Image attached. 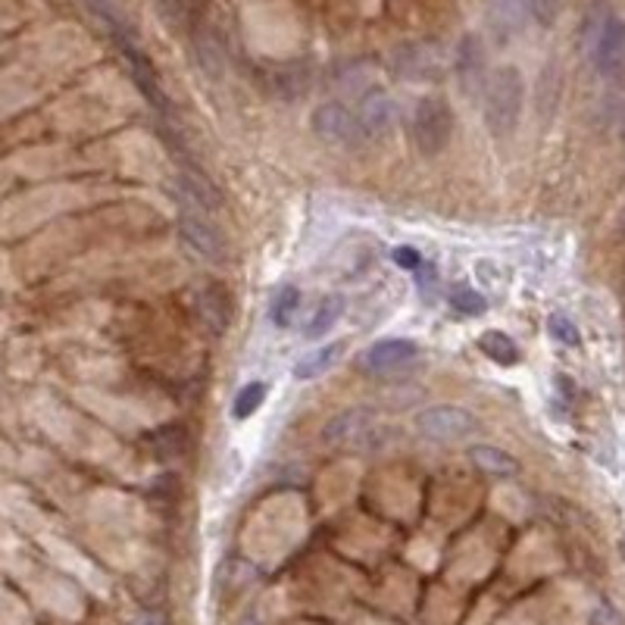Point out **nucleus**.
Masks as SVG:
<instances>
[{
  "label": "nucleus",
  "mask_w": 625,
  "mask_h": 625,
  "mask_svg": "<svg viewBox=\"0 0 625 625\" xmlns=\"http://www.w3.org/2000/svg\"><path fill=\"white\" fill-rule=\"evenodd\" d=\"M481 107H485V126L494 138H509L519 128L522 107H526V81L516 66H498L488 72L485 91H481Z\"/></svg>",
  "instance_id": "nucleus-1"
},
{
  "label": "nucleus",
  "mask_w": 625,
  "mask_h": 625,
  "mask_svg": "<svg viewBox=\"0 0 625 625\" xmlns=\"http://www.w3.org/2000/svg\"><path fill=\"white\" fill-rule=\"evenodd\" d=\"M413 145L423 156H441L453 138V107L441 94H425L413 107Z\"/></svg>",
  "instance_id": "nucleus-2"
},
{
  "label": "nucleus",
  "mask_w": 625,
  "mask_h": 625,
  "mask_svg": "<svg viewBox=\"0 0 625 625\" xmlns=\"http://www.w3.org/2000/svg\"><path fill=\"white\" fill-rule=\"evenodd\" d=\"M413 429L429 441L451 444V441H466L469 434L479 432V419H475L469 410H463V406L438 404V406H425V410H419L416 416H413Z\"/></svg>",
  "instance_id": "nucleus-3"
},
{
  "label": "nucleus",
  "mask_w": 625,
  "mask_h": 625,
  "mask_svg": "<svg viewBox=\"0 0 625 625\" xmlns=\"http://www.w3.org/2000/svg\"><path fill=\"white\" fill-rule=\"evenodd\" d=\"M588 57L601 76H613L625 63V23L616 13H603L588 29Z\"/></svg>",
  "instance_id": "nucleus-4"
},
{
  "label": "nucleus",
  "mask_w": 625,
  "mask_h": 625,
  "mask_svg": "<svg viewBox=\"0 0 625 625\" xmlns=\"http://www.w3.org/2000/svg\"><path fill=\"white\" fill-rule=\"evenodd\" d=\"M310 126L319 141H325V145H331V147H344V151H353V147H359L366 141V132H363V126H359L357 113H350L348 107L338 104V100H329V104L316 107Z\"/></svg>",
  "instance_id": "nucleus-5"
},
{
  "label": "nucleus",
  "mask_w": 625,
  "mask_h": 625,
  "mask_svg": "<svg viewBox=\"0 0 625 625\" xmlns=\"http://www.w3.org/2000/svg\"><path fill=\"white\" fill-rule=\"evenodd\" d=\"M419 363V348L406 338H382L363 353L359 366L376 378H400Z\"/></svg>",
  "instance_id": "nucleus-6"
},
{
  "label": "nucleus",
  "mask_w": 625,
  "mask_h": 625,
  "mask_svg": "<svg viewBox=\"0 0 625 625\" xmlns=\"http://www.w3.org/2000/svg\"><path fill=\"white\" fill-rule=\"evenodd\" d=\"M453 72H457V81H460V91L466 98L479 100L481 91H485V81H488V47H485V38L469 32V35L460 38L457 44V57H453Z\"/></svg>",
  "instance_id": "nucleus-7"
},
{
  "label": "nucleus",
  "mask_w": 625,
  "mask_h": 625,
  "mask_svg": "<svg viewBox=\"0 0 625 625\" xmlns=\"http://www.w3.org/2000/svg\"><path fill=\"white\" fill-rule=\"evenodd\" d=\"M179 238L188 250H194V254L207 263H222L229 257V244H226V238H222V232L213 222H207L197 213L179 216Z\"/></svg>",
  "instance_id": "nucleus-8"
},
{
  "label": "nucleus",
  "mask_w": 625,
  "mask_h": 625,
  "mask_svg": "<svg viewBox=\"0 0 625 625\" xmlns=\"http://www.w3.org/2000/svg\"><path fill=\"white\" fill-rule=\"evenodd\" d=\"M376 425V416H372L366 406H350V410H341L325 423L322 429V441L329 447H353L363 444L366 434Z\"/></svg>",
  "instance_id": "nucleus-9"
},
{
  "label": "nucleus",
  "mask_w": 625,
  "mask_h": 625,
  "mask_svg": "<svg viewBox=\"0 0 625 625\" xmlns=\"http://www.w3.org/2000/svg\"><path fill=\"white\" fill-rule=\"evenodd\" d=\"M532 19L528 0H488L485 6V23L491 32L494 44H507L526 29V23Z\"/></svg>",
  "instance_id": "nucleus-10"
},
{
  "label": "nucleus",
  "mask_w": 625,
  "mask_h": 625,
  "mask_svg": "<svg viewBox=\"0 0 625 625\" xmlns=\"http://www.w3.org/2000/svg\"><path fill=\"white\" fill-rule=\"evenodd\" d=\"M357 119L363 126L366 138H382V135H388L394 128V122H397V100L388 91L376 88V91L363 94Z\"/></svg>",
  "instance_id": "nucleus-11"
},
{
  "label": "nucleus",
  "mask_w": 625,
  "mask_h": 625,
  "mask_svg": "<svg viewBox=\"0 0 625 625\" xmlns=\"http://www.w3.org/2000/svg\"><path fill=\"white\" fill-rule=\"evenodd\" d=\"M197 312L213 335H222L232 325V297L222 285H207L203 291H197Z\"/></svg>",
  "instance_id": "nucleus-12"
},
{
  "label": "nucleus",
  "mask_w": 625,
  "mask_h": 625,
  "mask_svg": "<svg viewBox=\"0 0 625 625\" xmlns=\"http://www.w3.org/2000/svg\"><path fill=\"white\" fill-rule=\"evenodd\" d=\"M179 188H182V194H185V201L194 203V207L203 210V213H216V210L222 207V194L216 191L213 182H210L203 173H197V169H182Z\"/></svg>",
  "instance_id": "nucleus-13"
},
{
  "label": "nucleus",
  "mask_w": 625,
  "mask_h": 625,
  "mask_svg": "<svg viewBox=\"0 0 625 625\" xmlns=\"http://www.w3.org/2000/svg\"><path fill=\"white\" fill-rule=\"evenodd\" d=\"M394 72L400 79H432L438 72V60L432 57V51H425L423 44H406V47H397L394 53Z\"/></svg>",
  "instance_id": "nucleus-14"
},
{
  "label": "nucleus",
  "mask_w": 625,
  "mask_h": 625,
  "mask_svg": "<svg viewBox=\"0 0 625 625\" xmlns=\"http://www.w3.org/2000/svg\"><path fill=\"white\" fill-rule=\"evenodd\" d=\"M341 353H344V341L325 344V348L307 353V357H301L294 363V378H301V382H312V378L325 376V372L338 363V357H341Z\"/></svg>",
  "instance_id": "nucleus-15"
},
{
  "label": "nucleus",
  "mask_w": 625,
  "mask_h": 625,
  "mask_svg": "<svg viewBox=\"0 0 625 625\" xmlns=\"http://www.w3.org/2000/svg\"><path fill=\"white\" fill-rule=\"evenodd\" d=\"M469 460L488 475H516L519 472V463L504 451V447H494V444H472L469 447Z\"/></svg>",
  "instance_id": "nucleus-16"
},
{
  "label": "nucleus",
  "mask_w": 625,
  "mask_h": 625,
  "mask_svg": "<svg viewBox=\"0 0 625 625\" xmlns=\"http://www.w3.org/2000/svg\"><path fill=\"white\" fill-rule=\"evenodd\" d=\"M479 350L485 353L488 359L500 363V366H516V363H519V344H516L513 338H509L507 331H500V329L481 331V335H479Z\"/></svg>",
  "instance_id": "nucleus-17"
},
{
  "label": "nucleus",
  "mask_w": 625,
  "mask_h": 625,
  "mask_svg": "<svg viewBox=\"0 0 625 625\" xmlns=\"http://www.w3.org/2000/svg\"><path fill=\"white\" fill-rule=\"evenodd\" d=\"M341 312H344V301L338 294H329V297H322L319 301V307L310 312V319H307V325H303V335L310 338H322L325 331H331L335 329V322L341 319Z\"/></svg>",
  "instance_id": "nucleus-18"
},
{
  "label": "nucleus",
  "mask_w": 625,
  "mask_h": 625,
  "mask_svg": "<svg viewBox=\"0 0 625 625\" xmlns=\"http://www.w3.org/2000/svg\"><path fill=\"white\" fill-rule=\"evenodd\" d=\"M266 394H269V385L260 382V378H254V382L241 385V391H238L235 400H232V416L235 419H250L263 406Z\"/></svg>",
  "instance_id": "nucleus-19"
},
{
  "label": "nucleus",
  "mask_w": 625,
  "mask_h": 625,
  "mask_svg": "<svg viewBox=\"0 0 625 625\" xmlns=\"http://www.w3.org/2000/svg\"><path fill=\"white\" fill-rule=\"evenodd\" d=\"M297 307H301V291L294 285H282L273 294V303H269V319H273V325H278V329H288Z\"/></svg>",
  "instance_id": "nucleus-20"
},
{
  "label": "nucleus",
  "mask_w": 625,
  "mask_h": 625,
  "mask_svg": "<svg viewBox=\"0 0 625 625\" xmlns=\"http://www.w3.org/2000/svg\"><path fill=\"white\" fill-rule=\"evenodd\" d=\"M447 303H451L457 312H463V316H481V312L488 310L485 294H479V291H475L472 285H466V282L453 285V288L447 291Z\"/></svg>",
  "instance_id": "nucleus-21"
},
{
  "label": "nucleus",
  "mask_w": 625,
  "mask_h": 625,
  "mask_svg": "<svg viewBox=\"0 0 625 625\" xmlns=\"http://www.w3.org/2000/svg\"><path fill=\"white\" fill-rule=\"evenodd\" d=\"M185 451V434L179 432V425H169L154 434V453L156 460H173Z\"/></svg>",
  "instance_id": "nucleus-22"
},
{
  "label": "nucleus",
  "mask_w": 625,
  "mask_h": 625,
  "mask_svg": "<svg viewBox=\"0 0 625 625\" xmlns=\"http://www.w3.org/2000/svg\"><path fill=\"white\" fill-rule=\"evenodd\" d=\"M547 331L554 335V341L566 344V348H575V344H579V325H575L566 312H550Z\"/></svg>",
  "instance_id": "nucleus-23"
},
{
  "label": "nucleus",
  "mask_w": 625,
  "mask_h": 625,
  "mask_svg": "<svg viewBox=\"0 0 625 625\" xmlns=\"http://www.w3.org/2000/svg\"><path fill=\"white\" fill-rule=\"evenodd\" d=\"M391 260L397 263L400 269H410V273H416V269L423 266V254H419L416 247H406V244L391 250Z\"/></svg>",
  "instance_id": "nucleus-24"
},
{
  "label": "nucleus",
  "mask_w": 625,
  "mask_h": 625,
  "mask_svg": "<svg viewBox=\"0 0 625 625\" xmlns=\"http://www.w3.org/2000/svg\"><path fill=\"white\" fill-rule=\"evenodd\" d=\"M132 625H169V620L163 613H154V610H145L132 620Z\"/></svg>",
  "instance_id": "nucleus-25"
},
{
  "label": "nucleus",
  "mask_w": 625,
  "mask_h": 625,
  "mask_svg": "<svg viewBox=\"0 0 625 625\" xmlns=\"http://www.w3.org/2000/svg\"><path fill=\"white\" fill-rule=\"evenodd\" d=\"M235 625H263V622H260V616L247 613V616H241V620H238Z\"/></svg>",
  "instance_id": "nucleus-26"
}]
</instances>
